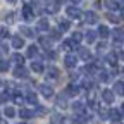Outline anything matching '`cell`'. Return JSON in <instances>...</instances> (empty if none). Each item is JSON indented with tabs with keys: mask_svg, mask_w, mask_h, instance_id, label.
Listing matches in <instances>:
<instances>
[{
	"mask_svg": "<svg viewBox=\"0 0 124 124\" xmlns=\"http://www.w3.org/2000/svg\"><path fill=\"white\" fill-rule=\"evenodd\" d=\"M108 117H110L112 121H121V110H117V108H110V110H108Z\"/></svg>",
	"mask_w": 124,
	"mask_h": 124,
	"instance_id": "cell-12",
	"label": "cell"
},
{
	"mask_svg": "<svg viewBox=\"0 0 124 124\" xmlns=\"http://www.w3.org/2000/svg\"><path fill=\"white\" fill-rule=\"evenodd\" d=\"M107 17H108V21H110V23H119V21H121V17H117V16L112 14V12H108V14H107Z\"/></svg>",
	"mask_w": 124,
	"mask_h": 124,
	"instance_id": "cell-36",
	"label": "cell"
},
{
	"mask_svg": "<svg viewBox=\"0 0 124 124\" xmlns=\"http://www.w3.org/2000/svg\"><path fill=\"white\" fill-rule=\"evenodd\" d=\"M26 100H28L29 103H33V105H36V103H38V98H36L35 93H28V95H26Z\"/></svg>",
	"mask_w": 124,
	"mask_h": 124,
	"instance_id": "cell-28",
	"label": "cell"
},
{
	"mask_svg": "<svg viewBox=\"0 0 124 124\" xmlns=\"http://www.w3.org/2000/svg\"><path fill=\"white\" fill-rule=\"evenodd\" d=\"M12 46H14V48H23V46H24V40L21 36H12Z\"/></svg>",
	"mask_w": 124,
	"mask_h": 124,
	"instance_id": "cell-10",
	"label": "cell"
},
{
	"mask_svg": "<svg viewBox=\"0 0 124 124\" xmlns=\"http://www.w3.org/2000/svg\"><path fill=\"white\" fill-rule=\"evenodd\" d=\"M97 35H98V33H95V31H91V29H90V31H86V35H85V40H86L88 43H93V41L97 40Z\"/></svg>",
	"mask_w": 124,
	"mask_h": 124,
	"instance_id": "cell-13",
	"label": "cell"
},
{
	"mask_svg": "<svg viewBox=\"0 0 124 124\" xmlns=\"http://www.w3.org/2000/svg\"><path fill=\"white\" fill-rule=\"evenodd\" d=\"M105 7H107L108 10H116L119 5L116 4V0H105Z\"/></svg>",
	"mask_w": 124,
	"mask_h": 124,
	"instance_id": "cell-25",
	"label": "cell"
},
{
	"mask_svg": "<svg viewBox=\"0 0 124 124\" xmlns=\"http://www.w3.org/2000/svg\"><path fill=\"white\" fill-rule=\"evenodd\" d=\"M66 12H67V16H69L71 19H78V17L81 16V10L78 9V7H74V5H69Z\"/></svg>",
	"mask_w": 124,
	"mask_h": 124,
	"instance_id": "cell-5",
	"label": "cell"
},
{
	"mask_svg": "<svg viewBox=\"0 0 124 124\" xmlns=\"http://www.w3.org/2000/svg\"><path fill=\"white\" fill-rule=\"evenodd\" d=\"M40 43L45 46V48H48V46H50V43H52V38H46V36H41L40 38Z\"/></svg>",
	"mask_w": 124,
	"mask_h": 124,
	"instance_id": "cell-32",
	"label": "cell"
},
{
	"mask_svg": "<svg viewBox=\"0 0 124 124\" xmlns=\"http://www.w3.org/2000/svg\"><path fill=\"white\" fill-rule=\"evenodd\" d=\"M21 33H23L24 36H29V38H33V36H35V33H33V31H31L29 28H26V26L21 28Z\"/></svg>",
	"mask_w": 124,
	"mask_h": 124,
	"instance_id": "cell-30",
	"label": "cell"
},
{
	"mask_svg": "<svg viewBox=\"0 0 124 124\" xmlns=\"http://www.w3.org/2000/svg\"><path fill=\"white\" fill-rule=\"evenodd\" d=\"M9 36V31L5 28H0V38H7Z\"/></svg>",
	"mask_w": 124,
	"mask_h": 124,
	"instance_id": "cell-40",
	"label": "cell"
},
{
	"mask_svg": "<svg viewBox=\"0 0 124 124\" xmlns=\"http://www.w3.org/2000/svg\"><path fill=\"white\" fill-rule=\"evenodd\" d=\"M112 40H114V43H116V45H121V43L124 41V29L116 28V29L112 31Z\"/></svg>",
	"mask_w": 124,
	"mask_h": 124,
	"instance_id": "cell-1",
	"label": "cell"
},
{
	"mask_svg": "<svg viewBox=\"0 0 124 124\" xmlns=\"http://www.w3.org/2000/svg\"><path fill=\"white\" fill-rule=\"evenodd\" d=\"M74 46H76V43H74L72 40H67V41L62 43V48H64V50H72Z\"/></svg>",
	"mask_w": 124,
	"mask_h": 124,
	"instance_id": "cell-27",
	"label": "cell"
},
{
	"mask_svg": "<svg viewBox=\"0 0 124 124\" xmlns=\"http://www.w3.org/2000/svg\"><path fill=\"white\" fill-rule=\"evenodd\" d=\"M85 23H86V24H95V23H98V16L93 12V10H86V12H85Z\"/></svg>",
	"mask_w": 124,
	"mask_h": 124,
	"instance_id": "cell-2",
	"label": "cell"
},
{
	"mask_svg": "<svg viewBox=\"0 0 124 124\" xmlns=\"http://www.w3.org/2000/svg\"><path fill=\"white\" fill-rule=\"evenodd\" d=\"M0 124H7V122H5V121H4V119H0Z\"/></svg>",
	"mask_w": 124,
	"mask_h": 124,
	"instance_id": "cell-48",
	"label": "cell"
},
{
	"mask_svg": "<svg viewBox=\"0 0 124 124\" xmlns=\"http://www.w3.org/2000/svg\"><path fill=\"white\" fill-rule=\"evenodd\" d=\"M72 108H74L78 114H83V112H85V105H83L81 102H74V103H72Z\"/></svg>",
	"mask_w": 124,
	"mask_h": 124,
	"instance_id": "cell-24",
	"label": "cell"
},
{
	"mask_svg": "<svg viewBox=\"0 0 124 124\" xmlns=\"http://www.w3.org/2000/svg\"><path fill=\"white\" fill-rule=\"evenodd\" d=\"M105 60H107L110 66H116V64H117V55H116V54H108Z\"/></svg>",
	"mask_w": 124,
	"mask_h": 124,
	"instance_id": "cell-26",
	"label": "cell"
},
{
	"mask_svg": "<svg viewBox=\"0 0 124 124\" xmlns=\"http://www.w3.org/2000/svg\"><path fill=\"white\" fill-rule=\"evenodd\" d=\"M57 105H59L60 108H66V107H67V98H66V95H59V97H57Z\"/></svg>",
	"mask_w": 124,
	"mask_h": 124,
	"instance_id": "cell-17",
	"label": "cell"
},
{
	"mask_svg": "<svg viewBox=\"0 0 124 124\" xmlns=\"http://www.w3.org/2000/svg\"><path fill=\"white\" fill-rule=\"evenodd\" d=\"M60 33H62L60 29H59V31L54 29V31H52V40H59V38H60Z\"/></svg>",
	"mask_w": 124,
	"mask_h": 124,
	"instance_id": "cell-38",
	"label": "cell"
},
{
	"mask_svg": "<svg viewBox=\"0 0 124 124\" xmlns=\"http://www.w3.org/2000/svg\"><path fill=\"white\" fill-rule=\"evenodd\" d=\"M7 98H9V93H4V95H0V103H4Z\"/></svg>",
	"mask_w": 124,
	"mask_h": 124,
	"instance_id": "cell-43",
	"label": "cell"
},
{
	"mask_svg": "<svg viewBox=\"0 0 124 124\" xmlns=\"http://www.w3.org/2000/svg\"><path fill=\"white\" fill-rule=\"evenodd\" d=\"M98 78H100V81H108V79H110V74H108V72H105V71H100L98 72Z\"/></svg>",
	"mask_w": 124,
	"mask_h": 124,
	"instance_id": "cell-31",
	"label": "cell"
},
{
	"mask_svg": "<svg viewBox=\"0 0 124 124\" xmlns=\"http://www.w3.org/2000/svg\"><path fill=\"white\" fill-rule=\"evenodd\" d=\"M102 98L105 103H112L114 102V91L112 90H103L102 91Z\"/></svg>",
	"mask_w": 124,
	"mask_h": 124,
	"instance_id": "cell-6",
	"label": "cell"
},
{
	"mask_svg": "<svg viewBox=\"0 0 124 124\" xmlns=\"http://www.w3.org/2000/svg\"><path fill=\"white\" fill-rule=\"evenodd\" d=\"M76 62H78V57H74V55H66L64 57V66L67 67V69H72V67H76Z\"/></svg>",
	"mask_w": 124,
	"mask_h": 124,
	"instance_id": "cell-4",
	"label": "cell"
},
{
	"mask_svg": "<svg viewBox=\"0 0 124 124\" xmlns=\"http://www.w3.org/2000/svg\"><path fill=\"white\" fill-rule=\"evenodd\" d=\"M14 76H16V78H28L26 67H24V66H17V67L14 69Z\"/></svg>",
	"mask_w": 124,
	"mask_h": 124,
	"instance_id": "cell-8",
	"label": "cell"
},
{
	"mask_svg": "<svg viewBox=\"0 0 124 124\" xmlns=\"http://www.w3.org/2000/svg\"><path fill=\"white\" fill-rule=\"evenodd\" d=\"M33 16H35V12H33V9H31L29 5H24L23 7V17L26 21H31V19H33Z\"/></svg>",
	"mask_w": 124,
	"mask_h": 124,
	"instance_id": "cell-7",
	"label": "cell"
},
{
	"mask_svg": "<svg viewBox=\"0 0 124 124\" xmlns=\"http://www.w3.org/2000/svg\"><path fill=\"white\" fill-rule=\"evenodd\" d=\"M12 60H14V64H17V66H23L24 64V57L21 54H14L12 55Z\"/></svg>",
	"mask_w": 124,
	"mask_h": 124,
	"instance_id": "cell-21",
	"label": "cell"
},
{
	"mask_svg": "<svg viewBox=\"0 0 124 124\" xmlns=\"http://www.w3.org/2000/svg\"><path fill=\"white\" fill-rule=\"evenodd\" d=\"M116 4H117L119 7H124V0H116Z\"/></svg>",
	"mask_w": 124,
	"mask_h": 124,
	"instance_id": "cell-47",
	"label": "cell"
},
{
	"mask_svg": "<svg viewBox=\"0 0 124 124\" xmlns=\"http://www.w3.org/2000/svg\"><path fill=\"white\" fill-rule=\"evenodd\" d=\"M0 86H2V79H0Z\"/></svg>",
	"mask_w": 124,
	"mask_h": 124,
	"instance_id": "cell-51",
	"label": "cell"
},
{
	"mask_svg": "<svg viewBox=\"0 0 124 124\" xmlns=\"http://www.w3.org/2000/svg\"><path fill=\"white\" fill-rule=\"evenodd\" d=\"M14 102H16V103H19V105H21V103H23L24 100H23V97H21V95H17V93H16V95H14Z\"/></svg>",
	"mask_w": 124,
	"mask_h": 124,
	"instance_id": "cell-42",
	"label": "cell"
},
{
	"mask_svg": "<svg viewBox=\"0 0 124 124\" xmlns=\"http://www.w3.org/2000/svg\"><path fill=\"white\" fill-rule=\"evenodd\" d=\"M78 55H79V59H83V60H90V57H91L88 48H78Z\"/></svg>",
	"mask_w": 124,
	"mask_h": 124,
	"instance_id": "cell-11",
	"label": "cell"
},
{
	"mask_svg": "<svg viewBox=\"0 0 124 124\" xmlns=\"http://www.w3.org/2000/svg\"><path fill=\"white\" fill-rule=\"evenodd\" d=\"M9 2H10V4H14V2H16V0H9Z\"/></svg>",
	"mask_w": 124,
	"mask_h": 124,
	"instance_id": "cell-50",
	"label": "cell"
},
{
	"mask_svg": "<svg viewBox=\"0 0 124 124\" xmlns=\"http://www.w3.org/2000/svg\"><path fill=\"white\" fill-rule=\"evenodd\" d=\"M121 110H122V112H124V103H122V105H121Z\"/></svg>",
	"mask_w": 124,
	"mask_h": 124,
	"instance_id": "cell-49",
	"label": "cell"
},
{
	"mask_svg": "<svg viewBox=\"0 0 124 124\" xmlns=\"http://www.w3.org/2000/svg\"><path fill=\"white\" fill-rule=\"evenodd\" d=\"M19 116H21L23 119H31V117L35 116V112H33V110H29V108H21Z\"/></svg>",
	"mask_w": 124,
	"mask_h": 124,
	"instance_id": "cell-15",
	"label": "cell"
},
{
	"mask_svg": "<svg viewBox=\"0 0 124 124\" xmlns=\"http://www.w3.org/2000/svg\"><path fill=\"white\" fill-rule=\"evenodd\" d=\"M46 76H48L50 79H57L59 78V69L57 67H50L48 71H46Z\"/></svg>",
	"mask_w": 124,
	"mask_h": 124,
	"instance_id": "cell-18",
	"label": "cell"
},
{
	"mask_svg": "<svg viewBox=\"0 0 124 124\" xmlns=\"http://www.w3.org/2000/svg\"><path fill=\"white\" fill-rule=\"evenodd\" d=\"M0 50H2V52H4V54H5V52H7V50H9V48H7V45H0Z\"/></svg>",
	"mask_w": 124,
	"mask_h": 124,
	"instance_id": "cell-46",
	"label": "cell"
},
{
	"mask_svg": "<svg viewBox=\"0 0 124 124\" xmlns=\"http://www.w3.org/2000/svg\"><path fill=\"white\" fill-rule=\"evenodd\" d=\"M4 114H5V117H14V116H16L14 107H5V108H4Z\"/></svg>",
	"mask_w": 124,
	"mask_h": 124,
	"instance_id": "cell-29",
	"label": "cell"
},
{
	"mask_svg": "<svg viewBox=\"0 0 124 124\" xmlns=\"http://www.w3.org/2000/svg\"><path fill=\"white\" fill-rule=\"evenodd\" d=\"M57 10H59V2H54V4L46 5V12H48V14H55Z\"/></svg>",
	"mask_w": 124,
	"mask_h": 124,
	"instance_id": "cell-23",
	"label": "cell"
},
{
	"mask_svg": "<svg viewBox=\"0 0 124 124\" xmlns=\"http://www.w3.org/2000/svg\"><path fill=\"white\" fill-rule=\"evenodd\" d=\"M48 28H50V26H48V21H46L45 17L38 21V29H40V31H46Z\"/></svg>",
	"mask_w": 124,
	"mask_h": 124,
	"instance_id": "cell-22",
	"label": "cell"
},
{
	"mask_svg": "<svg viewBox=\"0 0 124 124\" xmlns=\"http://www.w3.org/2000/svg\"><path fill=\"white\" fill-rule=\"evenodd\" d=\"M52 124H62V116L60 114H54L52 116Z\"/></svg>",
	"mask_w": 124,
	"mask_h": 124,
	"instance_id": "cell-35",
	"label": "cell"
},
{
	"mask_svg": "<svg viewBox=\"0 0 124 124\" xmlns=\"http://www.w3.org/2000/svg\"><path fill=\"white\" fill-rule=\"evenodd\" d=\"M40 93L45 97V98H52L54 95V88L50 85H40Z\"/></svg>",
	"mask_w": 124,
	"mask_h": 124,
	"instance_id": "cell-3",
	"label": "cell"
},
{
	"mask_svg": "<svg viewBox=\"0 0 124 124\" xmlns=\"http://www.w3.org/2000/svg\"><path fill=\"white\" fill-rule=\"evenodd\" d=\"M0 71H2V72L9 71V62L7 60H0Z\"/></svg>",
	"mask_w": 124,
	"mask_h": 124,
	"instance_id": "cell-37",
	"label": "cell"
},
{
	"mask_svg": "<svg viewBox=\"0 0 124 124\" xmlns=\"http://www.w3.org/2000/svg\"><path fill=\"white\" fill-rule=\"evenodd\" d=\"M31 69H33L35 72H43V64H41V62H38V60H35L33 62V64H31Z\"/></svg>",
	"mask_w": 124,
	"mask_h": 124,
	"instance_id": "cell-20",
	"label": "cell"
},
{
	"mask_svg": "<svg viewBox=\"0 0 124 124\" xmlns=\"http://www.w3.org/2000/svg\"><path fill=\"white\" fill-rule=\"evenodd\" d=\"M114 91L117 93V95H124V81H117L114 85Z\"/></svg>",
	"mask_w": 124,
	"mask_h": 124,
	"instance_id": "cell-16",
	"label": "cell"
},
{
	"mask_svg": "<svg viewBox=\"0 0 124 124\" xmlns=\"http://www.w3.org/2000/svg\"><path fill=\"white\" fill-rule=\"evenodd\" d=\"M36 54H38V46H36V45H29L26 55H28V57H36Z\"/></svg>",
	"mask_w": 124,
	"mask_h": 124,
	"instance_id": "cell-19",
	"label": "cell"
},
{
	"mask_svg": "<svg viewBox=\"0 0 124 124\" xmlns=\"http://www.w3.org/2000/svg\"><path fill=\"white\" fill-rule=\"evenodd\" d=\"M74 43H79L81 40H83V35L81 33H78V31H76V33H72V38H71Z\"/></svg>",
	"mask_w": 124,
	"mask_h": 124,
	"instance_id": "cell-34",
	"label": "cell"
},
{
	"mask_svg": "<svg viewBox=\"0 0 124 124\" xmlns=\"http://www.w3.org/2000/svg\"><path fill=\"white\" fill-rule=\"evenodd\" d=\"M5 21H7V23H12V21H14V14H12V12H10V14H7Z\"/></svg>",
	"mask_w": 124,
	"mask_h": 124,
	"instance_id": "cell-45",
	"label": "cell"
},
{
	"mask_svg": "<svg viewBox=\"0 0 124 124\" xmlns=\"http://www.w3.org/2000/svg\"><path fill=\"white\" fill-rule=\"evenodd\" d=\"M57 57V54L54 52V50H48V52H46V59H50V60H54Z\"/></svg>",
	"mask_w": 124,
	"mask_h": 124,
	"instance_id": "cell-41",
	"label": "cell"
},
{
	"mask_svg": "<svg viewBox=\"0 0 124 124\" xmlns=\"http://www.w3.org/2000/svg\"><path fill=\"white\" fill-rule=\"evenodd\" d=\"M36 116H43V114H46V108L45 107H36V112H35Z\"/></svg>",
	"mask_w": 124,
	"mask_h": 124,
	"instance_id": "cell-39",
	"label": "cell"
},
{
	"mask_svg": "<svg viewBox=\"0 0 124 124\" xmlns=\"http://www.w3.org/2000/svg\"><path fill=\"white\" fill-rule=\"evenodd\" d=\"M71 28V23L69 21H60V24H59V29L60 31H67Z\"/></svg>",
	"mask_w": 124,
	"mask_h": 124,
	"instance_id": "cell-33",
	"label": "cell"
},
{
	"mask_svg": "<svg viewBox=\"0 0 124 124\" xmlns=\"http://www.w3.org/2000/svg\"><path fill=\"white\" fill-rule=\"evenodd\" d=\"M78 93H79V86H76V85H69L66 88V95H71V97H76Z\"/></svg>",
	"mask_w": 124,
	"mask_h": 124,
	"instance_id": "cell-9",
	"label": "cell"
},
{
	"mask_svg": "<svg viewBox=\"0 0 124 124\" xmlns=\"http://www.w3.org/2000/svg\"><path fill=\"white\" fill-rule=\"evenodd\" d=\"M98 35H100V38H107L108 35H110V29L102 24V26H98Z\"/></svg>",
	"mask_w": 124,
	"mask_h": 124,
	"instance_id": "cell-14",
	"label": "cell"
},
{
	"mask_svg": "<svg viewBox=\"0 0 124 124\" xmlns=\"http://www.w3.org/2000/svg\"><path fill=\"white\" fill-rule=\"evenodd\" d=\"M97 50H98V52H103V50H105V43H98V45H97Z\"/></svg>",
	"mask_w": 124,
	"mask_h": 124,
	"instance_id": "cell-44",
	"label": "cell"
}]
</instances>
